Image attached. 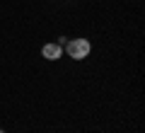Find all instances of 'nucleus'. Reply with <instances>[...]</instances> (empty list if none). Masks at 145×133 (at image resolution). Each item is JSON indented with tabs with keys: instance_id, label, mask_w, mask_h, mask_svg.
Returning <instances> with one entry per match:
<instances>
[{
	"instance_id": "nucleus-1",
	"label": "nucleus",
	"mask_w": 145,
	"mask_h": 133,
	"mask_svg": "<svg viewBox=\"0 0 145 133\" xmlns=\"http://www.w3.org/2000/svg\"><path fill=\"white\" fill-rule=\"evenodd\" d=\"M65 51H68V56H70L72 61H82V58L89 56L92 44H89V39H70L65 44Z\"/></svg>"
},
{
	"instance_id": "nucleus-2",
	"label": "nucleus",
	"mask_w": 145,
	"mask_h": 133,
	"mask_svg": "<svg viewBox=\"0 0 145 133\" xmlns=\"http://www.w3.org/2000/svg\"><path fill=\"white\" fill-rule=\"evenodd\" d=\"M41 56L46 58V61H58V58L63 56V48L58 46V44H46V46L41 48Z\"/></svg>"
},
{
	"instance_id": "nucleus-3",
	"label": "nucleus",
	"mask_w": 145,
	"mask_h": 133,
	"mask_svg": "<svg viewBox=\"0 0 145 133\" xmlns=\"http://www.w3.org/2000/svg\"><path fill=\"white\" fill-rule=\"evenodd\" d=\"M0 133H5V131H3V128H0Z\"/></svg>"
}]
</instances>
